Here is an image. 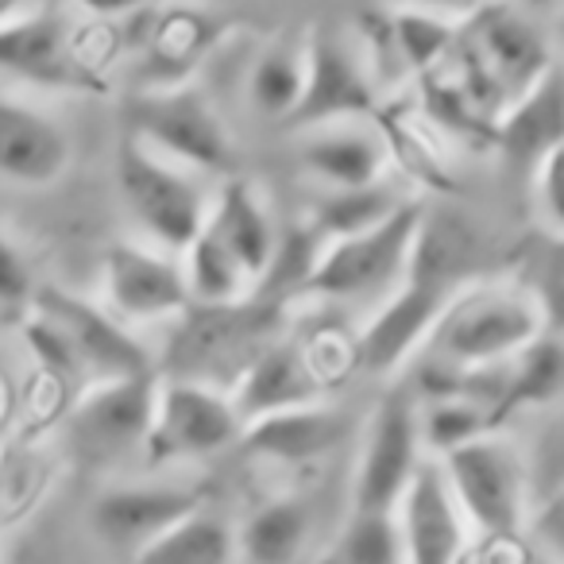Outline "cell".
<instances>
[{"instance_id":"8","label":"cell","mask_w":564,"mask_h":564,"mask_svg":"<svg viewBox=\"0 0 564 564\" xmlns=\"http://www.w3.org/2000/svg\"><path fill=\"white\" fill-rule=\"evenodd\" d=\"M155 376H128V379H97L82 391L66 417L74 453L86 464H117L143 453V441L155 414Z\"/></svg>"},{"instance_id":"12","label":"cell","mask_w":564,"mask_h":564,"mask_svg":"<svg viewBox=\"0 0 564 564\" xmlns=\"http://www.w3.org/2000/svg\"><path fill=\"white\" fill-rule=\"evenodd\" d=\"M105 310L117 322L151 325L189 310V291L178 256L140 240H117L105 251Z\"/></svg>"},{"instance_id":"21","label":"cell","mask_w":564,"mask_h":564,"mask_svg":"<svg viewBox=\"0 0 564 564\" xmlns=\"http://www.w3.org/2000/svg\"><path fill=\"white\" fill-rule=\"evenodd\" d=\"M491 140L522 171H533L545 155L561 151L564 94H561V70L556 66H549L538 82H530L522 94L510 97L502 117L491 120Z\"/></svg>"},{"instance_id":"15","label":"cell","mask_w":564,"mask_h":564,"mask_svg":"<svg viewBox=\"0 0 564 564\" xmlns=\"http://www.w3.org/2000/svg\"><path fill=\"white\" fill-rule=\"evenodd\" d=\"M197 507H205L202 487L194 484H120V487H105L101 495L89 507V525L94 533L105 541L109 549L132 556L135 549H143L151 538L174 525L178 518L194 514Z\"/></svg>"},{"instance_id":"41","label":"cell","mask_w":564,"mask_h":564,"mask_svg":"<svg viewBox=\"0 0 564 564\" xmlns=\"http://www.w3.org/2000/svg\"><path fill=\"white\" fill-rule=\"evenodd\" d=\"M530 564H556V561H545V556H533Z\"/></svg>"},{"instance_id":"31","label":"cell","mask_w":564,"mask_h":564,"mask_svg":"<svg viewBox=\"0 0 564 564\" xmlns=\"http://www.w3.org/2000/svg\"><path fill=\"white\" fill-rule=\"evenodd\" d=\"M491 430V414L484 406H476L471 399H464V394L417 402V437H422V453H433V460Z\"/></svg>"},{"instance_id":"22","label":"cell","mask_w":564,"mask_h":564,"mask_svg":"<svg viewBox=\"0 0 564 564\" xmlns=\"http://www.w3.org/2000/svg\"><path fill=\"white\" fill-rule=\"evenodd\" d=\"M148 32L140 35V58L148 86H178L194 82V66H202L217 47L220 24L202 9H182L178 0L155 9Z\"/></svg>"},{"instance_id":"13","label":"cell","mask_w":564,"mask_h":564,"mask_svg":"<svg viewBox=\"0 0 564 564\" xmlns=\"http://www.w3.org/2000/svg\"><path fill=\"white\" fill-rule=\"evenodd\" d=\"M448 286L425 279H402L391 294H383L379 310L368 317L352 348V364H360L371 376H391L406 368L430 340L433 325L441 322L445 306L453 302Z\"/></svg>"},{"instance_id":"11","label":"cell","mask_w":564,"mask_h":564,"mask_svg":"<svg viewBox=\"0 0 564 564\" xmlns=\"http://www.w3.org/2000/svg\"><path fill=\"white\" fill-rule=\"evenodd\" d=\"M371 112H376V86L364 70L356 43L333 28H317L302 43V94L286 124L302 132L333 120H364Z\"/></svg>"},{"instance_id":"7","label":"cell","mask_w":564,"mask_h":564,"mask_svg":"<svg viewBox=\"0 0 564 564\" xmlns=\"http://www.w3.org/2000/svg\"><path fill=\"white\" fill-rule=\"evenodd\" d=\"M240 414L228 391L202 379H163L155 387V414L143 441L148 464L209 460L240 441Z\"/></svg>"},{"instance_id":"17","label":"cell","mask_w":564,"mask_h":564,"mask_svg":"<svg viewBox=\"0 0 564 564\" xmlns=\"http://www.w3.org/2000/svg\"><path fill=\"white\" fill-rule=\"evenodd\" d=\"M348 430H352L348 414L325 399L310 402V406H291L251 417V422H243L236 445L251 460L282 464V468H306V464H317L337 453L345 445Z\"/></svg>"},{"instance_id":"2","label":"cell","mask_w":564,"mask_h":564,"mask_svg":"<svg viewBox=\"0 0 564 564\" xmlns=\"http://www.w3.org/2000/svg\"><path fill=\"white\" fill-rule=\"evenodd\" d=\"M117 182L143 240L171 256H182L209 217L213 189L205 186V174L143 148L132 135H124L120 143Z\"/></svg>"},{"instance_id":"23","label":"cell","mask_w":564,"mask_h":564,"mask_svg":"<svg viewBox=\"0 0 564 564\" xmlns=\"http://www.w3.org/2000/svg\"><path fill=\"white\" fill-rule=\"evenodd\" d=\"M205 228L232 251V259L243 267V274L256 286L267 271V259L274 251V236H279V220H274L271 205H267L263 189L248 178H232L213 194L209 217Z\"/></svg>"},{"instance_id":"35","label":"cell","mask_w":564,"mask_h":564,"mask_svg":"<svg viewBox=\"0 0 564 564\" xmlns=\"http://www.w3.org/2000/svg\"><path fill=\"white\" fill-rule=\"evenodd\" d=\"M533 178V205L541 213V225H545L549 240H561L564 236V148L545 155L530 171Z\"/></svg>"},{"instance_id":"5","label":"cell","mask_w":564,"mask_h":564,"mask_svg":"<svg viewBox=\"0 0 564 564\" xmlns=\"http://www.w3.org/2000/svg\"><path fill=\"white\" fill-rule=\"evenodd\" d=\"M128 135L197 174H228L236 163L232 135L202 82L143 86L128 101Z\"/></svg>"},{"instance_id":"16","label":"cell","mask_w":564,"mask_h":564,"mask_svg":"<svg viewBox=\"0 0 564 564\" xmlns=\"http://www.w3.org/2000/svg\"><path fill=\"white\" fill-rule=\"evenodd\" d=\"M299 163L322 189H360L383 182L391 163V140L371 117L333 120V124L294 132Z\"/></svg>"},{"instance_id":"26","label":"cell","mask_w":564,"mask_h":564,"mask_svg":"<svg viewBox=\"0 0 564 564\" xmlns=\"http://www.w3.org/2000/svg\"><path fill=\"white\" fill-rule=\"evenodd\" d=\"M236 530L213 510L197 507L194 514L166 525L159 538L132 553V564H232Z\"/></svg>"},{"instance_id":"4","label":"cell","mask_w":564,"mask_h":564,"mask_svg":"<svg viewBox=\"0 0 564 564\" xmlns=\"http://www.w3.org/2000/svg\"><path fill=\"white\" fill-rule=\"evenodd\" d=\"M417 220H422V209L406 202L368 232L322 243V251H317L302 286L294 291V299L364 302L391 294L402 282V271H406Z\"/></svg>"},{"instance_id":"6","label":"cell","mask_w":564,"mask_h":564,"mask_svg":"<svg viewBox=\"0 0 564 564\" xmlns=\"http://www.w3.org/2000/svg\"><path fill=\"white\" fill-rule=\"evenodd\" d=\"M456 43H460L464 58H468L460 86L476 105L487 89H495L502 101H510L530 82H538L549 66H556L541 28L507 0H484L471 12L468 35Z\"/></svg>"},{"instance_id":"25","label":"cell","mask_w":564,"mask_h":564,"mask_svg":"<svg viewBox=\"0 0 564 564\" xmlns=\"http://www.w3.org/2000/svg\"><path fill=\"white\" fill-rule=\"evenodd\" d=\"M564 383V348L556 329H545L525 348H518L507 360V383H502L499 425L518 410H545L556 406Z\"/></svg>"},{"instance_id":"40","label":"cell","mask_w":564,"mask_h":564,"mask_svg":"<svg viewBox=\"0 0 564 564\" xmlns=\"http://www.w3.org/2000/svg\"><path fill=\"white\" fill-rule=\"evenodd\" d=\"M4 406H9V402H4V387H0V417H4Z\"/></svg>"},{"instance_id":"38","label":"cell","mask_w":564,"mask_h":564,"mask_svg":"<svg viewBox=\"0 0 564 564\" xmlns=\"http://www.w3.org/2000/svg\"><path fill=\"white\" fill-rule=\"evenodd\" d=\"M484 0H394V9H422L437 12V17H464V12H476Z\"/></svg>"},{"instance_id":"3","label":"cell","mask_w":564,"mask_h":564,"mask_svg":"<svg viewBox=\"0 0 564 564\" xmlns=\"http://www.w3.org/2000/svg\"><path fill=\"white\" fill-rule=\"evenodd\" d=\"M437 468L464 522L495 541H510L525 530L530 514V476L525 453L514 437L491 430L453 453L437 456Z\"/></svg>"},{"instance_id":"28","label":"cell","mask_w":564,"mask_h":564,"mask_svg":"<svg viewBox=\"0 0 564 564\" xmlns=\"http://www.w3.org/2000/svg\"><path fill=\"white\" fill-rule=\"evenodd\" d=\"M399 205H406V202H402L387 182H376V186H360V189H322V197H317L302 217L314 225L322 243H329V240H340V236L368 232L379 220L391 217Z\"/></svg>"},{"instance_id":"36","label":"cell","mask_w":564,"mask_h":564,"mask_svg":"<svg viewBox=\"0 0 564 564\" xmlns=\"http://www.w3.org/2000/svg\"><path fill=\"white\" fill-rule=\"evenodd\" d=\"M32 302V271H28L24 251L17 248L4 228H0V306H28Z\"/></svg>"},{"instance_id":"27","label":"cell","mask_w":564,"mask_h":564,"mask_svg":"<svg viewBox=\"0 0 564 564\" xmlns=\"http://www.w3.org/2000/svg\"><path fill=\"white\" fill-rule=\"evenodd\" d=\"M182 279L194 306H236L243 302V294L251 291V279L243 274V267L232 259V251L202 225V232L186 243V251L178 256Z\"/></svg>"},{"instance_id":"33","label":"cell","mask_w":564,"mask_h":564,"mask_svg":"<svg viewBox=\"0 0 564 564\" xmlns=\"http://www.w3.org/2000/svg\"><path fill=\"white\" fill-rule=\"evenodd\" d=\"M317 251H322V236L314 232L306 217L291 220V225H279V236H274V251L267 259L263 279L256 282L267 299H294V291L302 286V279L314 267Z\"/></svg>"},{"instance_id":"39","label":"cell","mask_w":564,"mask_h":564,"mask_svg":"<svg viewBox=\"0 0 564 564\" xmlns=\"http://www.w3.org/2000/svg\"><path fill=\"white\" fill-rule=\"evenodd\" d=\"M24 12H32V0H0V24L12 17H24Z\"/></svg>"},{"instance_id":"29","label":"cell","mask_w":564,"mask_h":564,"mask_svg":"<svg viewBox=\"0 0 564 564\" xmlns=\"http://www.w3.org/2000/svg\"><path fill=\"white\" fill-rule=\"evenodd\" d=\"M317 564H406L394 510H352Z\"/></svg>"},{"instance_id":"19","label":"cell","mask_w":564,"mask_h":564,"mask_svg":"<svg viewBox=\"0 0 564 564\" xmlns=\"http://www.w3.org/2000/svg\"><path fill=\"white\" fill-rule=\"evenodd\" d=\"M70 159V135L51 112L0 94V178L12 186H55Z\"/></svg>"},{"instance_id":"1","label":"cell","mask_w":564,"mask_h":564,"mask_svg":"<svg viewBox=\"0 0 564 564\" xmlns=\"http://www.w3.org/2000/svg\"><path fill=\"white\" fill-rule=\"evenodd\" d=\"M545 329L556 325L522 286H464L453 294L417 356H433L456 371L487 368L510 360Z\"/></svg>"},{"instance_id":"30","label":"cell","mask_w":564,"mask_h":564,"mask_svg":"<svg viewBox=\"0 0 564 564\" xmlns=\"http://www.w3.org/2000/svg\"><path fill=\"white\" fill-rule=\"evenodd\" d=\"M248 101L256 112L271 120H286L302 94V47L291 43H271L248 66Z\"/></svg>"},{"instance_id":"20","label":"cell","mask_w":564,"mask_h":564,"mask_svg":"<svg viewBox=\"0 0 564 564\" xmlns=\"http://www.w3.org/2000/svg\"><path fill=\"white\" fill-rule=\"evenodd\" d=\"M394 518H399L406 564H460L464 514L448 495L437 460L417 464L414 479L394 507Z\"/></svg>"},{"instance_id":"24","label":"cell","mask_w":564,"mask_h":564,"mask_svg":"<svg viewBox=\"0 0 564 564\" xmlns=\"http://www.w3.org/2000/svg\"><path fill=\"white\" fill-rule=\"evenodd\" d=\"M310 507L299 495H279L256 507L236 530V553L248 564H294L310 541Z\"/></svg>"},{"instance_id":"9","label":"cell","mask_w":564,"mask_h":564,"mask_svg":"<svg viewBox=\"0 0 564 564\" xmlns=\"http://www.w3.org/2000/svg\"><path fill=\"white\" fill-rule=\"evenodd\" d=\"M0 74L55 94H97L94 63L58 12L32 9L0 24Z\"/></svg>"},{"instance_id":"18","label":"cell","mask_w":564,"mask_h":564,"mask_svg":"<svg viewBox=\"0 0 564 564\" xmlns=\"http://www.w3.org/2000/svg\"><path fill=\"white\" fill-rule=\"evenodd\" d=\"M325 394H329V383L310 360V348L299 340H279V345L259 348L243 364L228 399H232L240 422H251V417L274 414V410L325 402Z\"/></svg>"},{"instance_id":"32","label":"cell","mask_w":564,"mask_h":564,"mask_svg":"<svg viewBox=\"0 0 564 564\" xmlns=\"http://www.w3.org/2000/svg\"><path fill=\"white\" fill-rule=\"evenodd\" d=\"M394 47L406 66V74H433L448 58V51L456 47L460 32L453 28V17H437V12L422 9H394L391 17Z\"/></svg>"},{"instance_id":"14","label":"cell","mask_w":564,"mask_h":564,"mask_svg":"<svg viewBox=\"0 0 564 564\" xmlns=\"http://www.w3.org/2000/svg\"><path fill=\"white\" fill-rule=\"evenodd\" d=\"M35 310H43L66 333L74 356H78V371H89L94 383L97 379L151 376V368H155L148 345L94 302L74 299L70 291H58V286H43L35 294Z\"/></svg>"},{"instance_id":"34","label":"cell","mask_w":564,"mask_h":564,"mask_svg":"<svg viewBox=\"0 0 564 564\" xmlns=\"http://www.w3.org/2000/svg\"><path fill=\"white\" fill-rule=\"evenodd\" d=\"M20 333H24V345H28V352H32V360L40 364L47 376L63 379V376H74V371H78V356H74L70 340H66V333L58 329L43 310H35V306L28 310Z\"/></svg>"},{"instance_id":"37","label":"cell","mask_w":564,"mask_h":564,"mask_svg":"<svg viewBox=\"0 0 564 564\" xmlns=\"http://www.w3.org/2000/svg\"><path fill=\"white\" fill-rule=\"evenodd\" d=\"M78 4L94 12V17L124 20V17H135V12H148V9H159V4H171V0H78Z\"/></svg>"},{"instance_id":"10","label":"cell","mask_w":564,"mask_h":564,"mask_svg":"<svg viewBox=\"0 0 564 564\" xmlns=\"http://www.w3.org/2000/svg\"><path fill=\"white\" fill-rule=\"evenodd\" d=\"M425 460L417 437V399L410 387L391 391L368 417L352 484V510H394Z\"/></svg>"}]
</instances>
